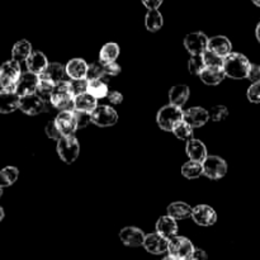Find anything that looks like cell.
<instances>
[{"label":"cell","instance_id":"6da1fadb","mask_svg":"<svg viewBox=\"0 0 260 260\" xmlns=\"http://www.w3.org/2000/svg\"><path fill=\"white\" fill-rule=\"evenodd\" d=\"M222 68L226 76H229V78L244 79L248 78L251 63L243 53L231 52L230 55L223 58Z\"/></svg>","mask_w":260,"mask_h":260},{"label":"cell","instance_id":"7a4b0ae2","mask_svg":"<svg viewBox=\"0 0 260 260\" xmlns=\"http://www.w3.org/2000/svg\"><path fill=\"white\" fill-rule=\"evenodd\" d=\"M51 104L53 108L58 109L60 112L75 111V96L71 93L69 81L63 80L56 84L51 95Z\"/></svg>","mask_w":260,"mask_h":260},{"label":"cell","instance_id":"3957f363","mask_svg":"<svg viewBox=\"0 0 260 260\" xmlns=\"http://www.w3.org/2000/svg\"><path fill=\"white\" fill-rule=\"evenodd\" d=\"M183 118H184V111L179 107L169 104V106H165L160 109L159 113H157L156 121L160 128L168 132H173L175 126L180 123Z\"/></svg>","mask_w":260,"mask_h":260},{"label":"cell","instance_id":"277c9868","mask_svg":"<svg viewBox=\"0 0 260 260\" xmlns=\"http://www.w3.org/2000/svg\"><path fill=\"white\" fill-rule=\"evenodd\" d=\"M20 63L15 62L14 60L5 61L0 66V86L2 89H14L15 84L19 80L22 75Z\"/></svg>","mask_w":260,"mask_h":260},{"label":"cell","instance_id":"5b68a950","mask_svg":"<svg viewBox=\"0 0 260 260\" xmlns=\"http://www.w3.org/2000/svg\"><path fill=\"white\" fill-rule=\"evenodd\" d=\"M51 108H53L52 104L45 102L37 94L22 96L19 102V109L28 116H37L43 112H48Z\"/></svg>","mask_w":260,"mask_h":260},{"label":"cell","instance_id":"8992f818","mask_svg":"<svg viewBox=\"0 0 260 260\" xmlns=\"http://www.w3.org/2000/svg\"><path fill=\"white\" fill-rule=\"evenodd\" d=\"M192 241L184 236H174L169 240V246H168V253L170 256L178 260H187L190 254L194 251Z\"/></svg>","mask_w":260,"mask_h":260},{"label":"cell","instance_id":"52a82bcc","mask_svg":"<svg viewBox=\"0 0 260 260\" xmlns=\"http://www.w3.org/2000/svg\"><path fill=\"white\" fill-rule=\"evenodd\" d=\"M80 146L75 136H63L57 141V152L62 161L66 164H71L79 156Z\"/></svg>","mask_w":260,"mask_h":260},{"label":"cell","instance_id":"ba28073f","mask_svg":"<svg viewBox=\"0 0 260 260\" xmlns=\"http://www.w3.org/2000/svg\"><path fill=\"white\" fill-rule=\"evenodd\" d=\"M118 121V114L111 106H98L91 112V122L99 127L113 126Z\"/></svg>","mask_w":260,"mask_h":260},{"label":"cell","instance_id":"9c48e42d","mask_svg":"<svg viewBox=\"0 0 260 260\" xmlns=\"http://www.w3.org/2000/svg\"><path fill=\"white\" fill-rule=\"evenodd\" d=\"M203 174L210 179H221L228 173V164L218 156H207L203 161Z\"/></svg>","mask_w":260,"mask_h":260},{"label":"cell","instance_id":"30bf717a","mask_svg":"<svg viewBox=\"0 0 260 260\" xmlns=\"http://www.w3.org/2000/svg\"><path fill=\"white\" fill-rule=\"evenodd\" d=\"M208 41L210 38L205 33L193 32L184 38V46L188 52L192 53V56L203 55V52L208 48Z\"/></svg>","mask_w":260,"mask_h":260},{"label":"cell","instance_id":"8fae6325","mask_svg":"<svg viewBox=\"0 0 260 260\" xmlns=\"http://www.w3.org/2000/svg\"><path fill=\"white\" fill-rule=\"evenodd\" d=\"M38 83H40V76L27 71V73H23L20 75L19 80L15 84L14 90L20 98L25 95H30V94H36Z\"/></svg>","mask_w":260,"mask_h":260},{"label":"cell","instance_id":"7c38bea8","mask_svg":"<svg viewBox=\"0 0 260 260\" xmlns=\"http://www.w3.org/2000/svg\"><path fill=\"white\" fill-rule=\"evenodd\" d=\"M192 218L200 226H212L217 221V213L210 206L200 205L193 208Z\"/></svg>","mask_w":260,"mask_h":260},{"label":"cell","instance_id":"4fadbf2b","mask_svg":"<svg viewBox=\"0 0 260 260\" xmlns=\"http://www.w3.org/2000/svg\"><path fill=\"white\" fill-rule=\"evenodd\" d=\"M20 96L14 89H2L0 90V113L9 114L19 109Z\"/></svg>","mask_w":260,"mask_h":260},{"label":"cell","instance_id":"5bb4252c","mask_svg":"<svg viewBox=\"0 0 260 260\" xmlns=\"http://www.w3.org/2000/svg\"><path fill=\"white\" fill-rule=\"evenodd\" d=\"M168 246H169V240L165 239L164 236L159 235L157 233L149 234L146 235L144 241V248L146 249L149 253L159 255V254L165 253L168 251Z\"/></svg>","mask_w":260,"mask_h":260},{"label":"cell","instance_id":"9a60e30c","mask_svg":"<svg viewBox=\"0 0 260 260\" xmlns=\"http://www.w3.org/2000/svg\"><path fill=\"white\" fill-rule=\"evenodd\" d=\"M208 119H210L208 111H206L202 107H193V108L184 111V118H183V121L190 124L193 128H197V127L205 126L208 122Z\"/></svg>","mask_w":260,"mask_h":260},{"label":"cell","instance_id":"2e32d148","mask_svg":"<svg viewBox=\"0 0 260 260\" xmlns=\"http://www.w3.org/2000/svg\"><path fill=\"white\" fill-rule=\"evenodd\" d=\"M55 121L62 136H74L75 131L78 129V124H76V119L73 112H60Z\"/></svg>","mask_w":260,"mask_h":260},{"label":"cell","instance_id":"e0dca14e","mask_svg":"<svg viewBox=\"0 0 260 260\" xmlns=\"http://www.w3.org/2000/svg\"><path fill=\"white\" fill-rule=\"evenodd\" d=\"M119 238H121L122 243L131 248H137V246H144V241L146 235L144 231H141L137 228H124L123 230L119 233Z\"/></svg>","mask_w":260,"mask_h":260},{"label":"cell","instance_id":"ac0fdd59","mask_svg":"<svg viewBox=\"0 0 260 260\" xmlns=\"http://www.w3.org/2000/svg\"><path fill=\"white\" fill-rule=\"evenodd\" d=\"M207 50L212 51L216 55L225 58L226 56H229L233 52V45H231L230 40L225 37V36H216V37L210 38Z\"/></svg>","mask_w":260,"mask_h":260},{"label":"cell","instance_id":"d6986e66","mask_svg":"<svg viewBox=\"0 0 260 260\" xmlns=\"http://www.w3.org/2000/svg\"><path fill=\"white\" fill-rule=\"evenodd\" d=\"M185 151H187L189 159L193 160V161H198L203 164V161L207 159V147L200 140H189L187 142V146H185Z\"/></svg>","mask_w":260,"mask_h":260},{"label":"cell","instance_id":"ffe728a7","mask_svg":"<svg viewBox=\"0 0 260 260\" xmlns=\"http://www.w3.org/2000/svg\"><path fill=\"white\" fill-rule=\"evenodd\" d=\"M156 233L159 235L164 236L168 240L173 239L174 236H177L178 233L177 220L172 218L170 216H162V217H160L156 222Z\"/></svg>","mask_w":260,"mask_h":260},{"label":"cell","instance_id":"44dd1931","mask_svg":"<svg viewBox=\"0 0 260 260\" xmlns=\"http://www.w3.org/2000/svg\"><path fill=\"white\" fill-rule=\"evenodd\" d=\"M48 60L45 56V53L40 52V51H36L32 55L28 57V60L25 61V65L29 73L36 74V75L40 76L43 71L46 70V68L48 66Z\"/></svg>","mask_w":260,"mask_h":260},{"label":"cell","instance_id":"7402d4cb","mask_svg":"<svg viewBox=\"0 0 260 260\" xmlns=\"http://www.w3.org/2000/svg\"><path fill=\"white\" fill-rule=\"evenodd\" d=\"M65 74H66V68H63V66L58 62H52V63H48V66L46 68V70L41 74L40 78L51 81V83H53L56 85V84L63 81Z\"/></svg>","mask_w":260,"mask_h":260},{"label":"cell","instance_id":"603a6c76","mask_svg":"<svg viewBox=\"0 0 260 260\" xmlns=\"http://www.w3.org/2000/svg\"><path fill=\"white\" fill-rule=\"evenodd\" d=\"M88 66L89 65L83 58H73L66 65V74L70 79H85Z\"/></svg>","mask_w":260,"mask_h":260},{"label":"cell","instance_id":"cb8c5ba5","mask_svg":"<svg viewBox=\"0 0 260 260\" xmlns=\"http://www.w3.org/2000/svg\"><path fill=\"white\" fill-rule=\"evenodd\" d=\"M33 53L32 45L27 40H20L13 46L12 48V60L20 63L23 61H27L28 57Z\"/></svg>","mask_w":260,"mask_h":260},{"label":"cell","instance_id":"d4e9b609","mask_svg":"<svg viewBox=\"0 0 260 260\" xmlns=\"http://www.w3.org/2000/svg\"><path fill=\"white\" fill-rule=\"evenodd\" d=\"M189 98V88L187 85H175L169 91V101L172 106L182 108Z\"/></svg>","mask_w":260,"mask_h":260},{"label":"cell","instance_id":"484cf974","mask_svg":"<svg viewBox=\"0 0 260 260\" xmlns=\"http://www.w3.org/2000/svg\"><path fill=\"white\" fill-rule=\"evenodd\" d=\"M193 208L184 202H174L168 207V216L174 220H185L192 217Z\"/></svg>","mask_w":260,"mask_h":260},{"label":"cell","instance_id":"4316f807","mask_svg":"<svg viewBox=\"0 0 260 260\" xmlns=\"http://www.w3.org/2000/svg\"><path fill=\"white\" fill-rule=\"evenodd\" d=\"M200 76L207 85H218L225 79L226 74L223 68H206Z\"/></svg>","mask_w":260,"mask_h":260},{"label":"cell","instance_id":"83f0119b","mask_svg":"<svg viewBox=\"0 0 260 260\" xmlns=\"http://www.w3.org/2000/svg\"><path fill=\"white\" fill-rule=\"evenodd\" d=\"M119 56V46L117 43L109 42L102 47L101 53H99V62H102L103 65L107 63L116 62L117 57Z\"/></svg>","mask_w":260,"mask_h":260},{"label":"cell","instance_id":"f1b7e54d","mask_svg":"<svg viewBox=\"0 0 260 260\" xmlns=\"http://www.w3.org/2000/svg\"><path fill=\"white\" fill-rule=\"evenodd\" d=\"M98 107L96 104V98H94L91 94L84 93L81 95L75 96V109L76 111H83L91 113L94 109Z\"/></svg>","mask_w":260,"mask_h":260},{"label":"cell","instance_id":"f546056e","mask_svg":"<svg viewBox=\"0 0 260 260\" xmlns=\"http://www.w3.org/2000/svg\"><path fill=\"white\" fill-rule=\"evenodd\" d=\"M88 93L91 94L96 99L106 98L109 94L108 84H107V81L104 79H96V80L89 81Z\"/></svg>","mask_w":260,"mask_h":260},{"label":"cell","instance_id":"4dcf8cb0","mask_svg":"<svg viewBox=\"0 0 260 260\" xmlns=\"http://www.w3.org/2000/svg\"><path fill=\"white\" fill-rule=\"evenodd\" d=\"M19 177V170L15 167H5L0 170V185L8 188L14 184Z\"/></svg>","mask_w":260,"mask_h":260},{"label":"cell","instance_id":"1f68e13d","mask_svg":"<svg viewBox=\"0 0 260 260\" xmlns=\"http://www.w3.org/2000/svg\"><path fill=\"white\" fill-rule=\"evenodd\" d=\"M162 23H164V19H162V15L159 10L154 9L147 12L146 17H145V24L150 32L159 30L162 27Z\"/></svg>","mask_w":260,"mask_h":260},{"label":"cell","instance_id":"d6a6232c","mask_svg":"<svg viewBox=\"0 0 260 260\" xmlns=\"http://www.w3.org/2000/svg\"><path fill=\"white\" fill-rule=\"evenodd\" d=\"M182 174L187 179H197L203 174V165L198 161H187L182 167Z\"/></svg>","mask_w":260,"mask_h":260},{"label":"cell","instance_id":"836d02e7","mask_svg":"<svg viewBox=\"0 0 260 260\" xmlns=\"http://www.w3.org/2000/svg\"><path fill=\"white\" fill-rule=\"evenodd\" d=\"M53 89H55V84L51 83V81H48V80H45V79L40 78V83H38L36 94H37L38 96H41V98H42L45 102L51 103V95H52Z\"/></svg>","mask_w":260,"mask_h":260},{"label":"cell","instance_id":"e575fe53","mask_svg":"<svg viewBox=\"0 0 260 260\" xmlns=\"http://www.w3.org/2000/svg\"><path fill=\"white\" fill-rule=\"evenodd\" d=\"M173 134L179 140L189 141V140H192L193 136V127L190 124H188L185 121H182L180 123H178L175 126V128L173 129Z\"/></svg>","mask_w":260,"mask_h":260},{"label":"cell","instance_id":"d590c367","mask_svg":"<svg viewBox=\"0 0 260 260\" xmlns=\"http://www.w3.org/2000/svg\"><path fill=\"white\" fill-rule=\"evenodd\" d=\"M106 74H104V65L102 62H94L88 66V73H86V80H96V79H104Z\"/></svg>","mask_w":260,"mask_h":260},{"label":"cell","instance_id":"8d00e7d4","mask_svg":"<svg viewBox=\"0 0 260 260\" xmlns=\"http://www.w3.org/2000/svg\"><path fill=\"white\" fill-rule=\"evenodd\" d=\"M69 84H70L71 93H73L74 96L88 93L89 81L86 80V79H71V80L69 81Z\"/></svg>","mask_w":260,"mask_h":260},{"label":"cell","instance_id":"74e56055","mask_svg":"<svg viewBox=\"0 0 260 260\" xmlns=\"http://www.w3.org/2000/svg\"><path fill=\"white\" fill-rule=\"evenodd\" d=\"M203 60H205L206 68H222L223 65V57L216 55L212 51L207 50L203 52L202 55Z\"/></svg>","mask_w":260,"mask_h":260},{"label":"cell","instance_id":"f35d334b","mask_svg":"<svg viewBox=\"0 0 260 260\" xmlns=\"http://www.w3.org/2000/svg\"><path fill=\"white\" fill-rule=\"evenodd\" d=\"M188 68H189V71L192 74H194V75H201L202 71L206 69V63L202 55L192 56L189 60V63H188Z\"/></svg>","mask_w":260,"mask_h":260},{"label":"cell","instance_id":"ab89813d","mask_svg":"<svg viewBox=\"0 0 260 260\" xmlns=\"http://www.w3.org/2000/svg\"><path fill=\"white\" fill-rule=\"evenodd\" d=\"M208 114H210V119L215 122H221L228 118L229 111L225 106H215L208 112Z\"/></svg>","mask_w":260,"mask_h":260},{"label":"cell","instance_id":"60d3db41","mask_svg":"<svg viewBox=\"0 0 260 260\" xmlns=\"http://www.w3.org/2000/svg\"><path fill=\"white\" fill-rule=\"evenodd\" d=\"M74 116H75L76 124H78V128H84L89 124V122H91V113L83 111H74Z\"/></svg>","mask_w":260,"mask_h":260},{"label":"cell","instance_id":"b9f144b4","mask_svg":"<svg viewBox=\"0 0 260 260\" xmlns=\"http://www.w3.org/2000/svg\"><path fill=\"white\" fill-rule=\"evenodd\" d=\"M46 135H47L50 139L56 140V141H58L61 137H63L60 128L57 127V123H56L55 119H53V121H50L47 123V126H46Z\"/></svg>","mask_w":260,"mask_h":260},{"label":"cell","instance_id":"7bdbcfd3","mask_svg":"<svg viewBox=\"0 0 260 260\" xmlns=\"http://www.w3.org/2000/svg\"><path fill=\"white\" fill-rule=\"evenodd\" d=\"M248 98L251 103H260V81L251 84L248 89Z\"/></svg>","mask_w":260,"mask_h":260},{"label":"cell","instance_id":"ee69618b","mask_svg":"<svg viewBox=\"0 0 260 260\" xmlns=\"http://www.w3.org/2000/svg\"><path fill=\"white\" fill-rule=\"evenodd\" d=\"M121 73V66L118 65L117 62H111L104 65V74L107 76H116Z\"/></svg>","mask_w":260,"mask_h":260},{"label":"cell","instance_id":"f6af8a7d","mask_svg":"<svg viewBox=\"0 0 260 260\" xmlns=\"http://www.w3.org/2000/svg\"><path fill=\"white\" fill-rule=\"evenodd\" d=\"M248 79L249 80L253 81V83H259L260 81V65H251L250 71H249Z\"/></svg>","mask_w":260,"mask_h":260},{"label":"cell","instance_id":"bcb514c9","mask_svg":"<svg viewBox=\"0 0 260 260\" xmlns=\"http://www.w3.org/2000/svg\"><path fill=\"white\" fill-rule=\"evenodd\" d=\"M107 98H108V101L111 102L112 104H121L122 101H123V95H122L119 91H116V90L109 91V94Z\"/></svg>","mask_w":260,"mask_h":260},{"label":"cell","instance_id":"7dc6e473","mask_svg":"<svg viewBox=\"0 0 260 260\" xmlns=\"http://www.w3.org/2000/svg\"><path fill=\"white\" fill-rule=\"evenodd\" d=\"M187 260H207V254L201 249H194L190 256Z\"/></svg>","mask_w":260,"mask_h":260},{"label":"cell","instance_id":"c3c4849f","mask_svg":"<svg viewBox=\"0 0 260 260\" xmlns=\"http://www.w3.org/2000/svg\"><path fill=\"white\" fill-rule=\"evenodd\" d=\"M162 2H164V0H142V4H144L149 10H154L157 9V8L162 4Z\"/></svg>","mask_w":260,"mask_h":260},{"label":"cell","instance_id":"681fc988","mask_svg":"<svg viewBox=\"0 0 260 260\" xmlns=\"http://www.w3.org/2000/svg\"><path fill=\"white\" fill-rule=\"evenodd\" d=\"M4 217H5L4 210H3V207H2V206H0V222H2V221L4 220Z\"/></svg>","mask_w":260,"mask_h":260},{"label":"cell","instance_id":"f907efd6","mask_svg":"<svg viewBox=\"0 0 260 260\" xmlns=\"http://www.w3.org/2000/svg\"><path fill=\"white\" fill-rule=\"evenodd\" d=\"M255 33H256V38H258V41L260 42V23L258 24V27H256Z\"/></svg>","mask_w":260,"mask_h":260},{"label":"cell","instance_id":"816d5d0a","mask_svg":"<svg viewBox=\"0 0 260 260\" xmlns=\"http://www.w3.org/2000/svg\"><path fill=\"white\" fill-rule=\"evenodd\" d=\"M162 260H178V259H175V258H173V256H170V255H168L167 258H164Z\"/></svg>","mask_w":260,"mask_h":260},{"label":"cell","instance_id":"f5cc1de1","mask_svg":"<svg viewBox=\"0 0 260 260\" xmlns=\"http://www.w3.org/2000/svg\"><path fill=\"white\" fill-rule=\"evenodd\" d=\"M253 3L256 5V7L260 8V0H253Z\"/></svg>","mask_w":260,"mask_h":260},{"label":"cell","instance_id":"db71d44e","mask_svg":"<svg viewBox=\"0 0 260 260\" xmlns=\"http://www.w3.org/2000/svg\"><path fill=\"white\" fill-rule=\"evenodd\" d=\"M3 189H4V188H3L2 185H0V198H2V196H3Z\"/></svg>","mask_w":260,"mask_h":260}]
</instances>
